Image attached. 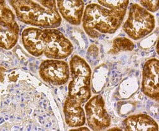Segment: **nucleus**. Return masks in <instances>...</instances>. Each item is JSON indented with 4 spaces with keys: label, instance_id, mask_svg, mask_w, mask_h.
Wrapping results in <instances>:
<instances>
[{
    "label": "nucleus",
    "instance_id": "423d86ee",
    "mask_svg": "<svg viewBox=\"0 0 159 131\" xmlns=\"http://www.w3.org/2000/svg\"><path fill=\"white\" fill-rule=\"evenodd\" d=\"M85 110L87 124L92 130H103L110 127L111 117L105 108L101 95L90 97L85 104Z\"/></svg>",
    "mask_w": 159,
    "mask_h": 131
},
{
    "label": "nucleus",
    "instance_id": "f03ea898",
    "mask_svg": "<svg viewBox=\"0 0 159 131\" xmlns=\"http://www.w3.org/2000/svg\"><path fill=\"white\" fill-rule=\"evenodd\" d=\"M24 48L31 55L39 57L63 60L71 55L72 43L61 32L56 29L28 28L22 33Z\"/></svg>",
    "mask_w": 159,
    "mask_h": 131
},
{
    "label": "nucleus",
    "instance_id": "1a4fd4ad",
    "mask_svg": "<svg viewBox=\"0 0 159 131\" xmlns=\"http://www.w3.org/2000/svg\"><path fill=\"white\" fill-rule=\"evenodd\" d=\"M159 63L156 58L148 60L144 65L143 69L142 91L145 95L158 101Z\"/></svg>",
    "mask_w": 159,
    "mask_h": 131
},
{
    "label": "nucleus",
    "instance_id": "39448f33",
    "mask_svg": "<svg viewBox=\"0 0 159 131\" xmlns=\"http://www.w3.org/2000/svg\"><path fill=\"white\" fill-rule=\"evenodd\" d=\"M155 27L154 16L138 4H131L129 16L123 26L125 33L137 41L152 33Z\"/></svg>",
    "mask_w": 159,
    "mask_h": 131
},
{
    "label": "nucleus",
    "instance_id": "7ed1b4c3",
    "mask_svg": "<svg viewBox=\"0 0 159 131\" xmlns=\"http://www.w3.org/2000/svg\"><path fill=\"white\" fill-rule=\"evenodd\" d=\"M18 19L24 24L45 29H55L62 19L56 1H10Z\"/></svg>",
    "mask_w": 159,
    "mask_h": 131
},
{
    "label": "nucleus",
    "instance_id": "ddd939ff",
    "mask_svg": "<svg viewBox=\"0 0 159 131\" xmlns=\"http://www.w3.org/2000/svg\"><path fill=\"white\" fill-rule=\"evenodd\" d=\"M134 48V44L125 37H118L114 39L111 49L108 53L115 55L122 51H131Z\"/></svg>",
    "mask_w": 159,
    "mask_h": 131
},
{
    "label": "nucleus",
    "instance_id": "9d476101",
    "mask_svg": "<svg viewBox=\"0 0 159 131\" xmlns=\"http://www.w3.org/2000/svg\"><path fill=\"white\" fill-rule=\"evenodd\" d=\"M57 7L63 18L73 25L82 22L84 11L82 1H57Z\"/></svg>",
    "mask_w": 159,
    "mask_h": 131
},
{
    "label": "nucleus",
    "instance_id": "f8f14e48",
    "mask_svg": "<svg viewBox=\"0 0 159 131\" xmlns=\"http://www.w3.org/2000/svg\"><path fill=\"white\" fill-rule=\"evenodd\" d=\"M123 126L127 131H157V123L151 116L145 114L131 115L124 120Z\"/></svg>",
    "mask_w": 159,
    "mask_h": 131
},
{
    "label": "nucleus",
    "instance_id": "20e7f679",
    "mask_svg": "<svg viewBox=\"0 0 159 131\" xmlns=\"http://www.w3.org/2000/svg\"><path fill=\"white\" fill-rule=\"evenodd\" d=\"M71 80L68 85L70 99L82 104L91 97V69L89 64L80 56L75 55L70 62Z\"/></svg>",
    "mask_w": 159,
    "mask_h": 131
},
{
    "label": "nucleus",
    "instance_id": "f257e3e1",
    "mask_svg": "<svg viewBox=\"0 0 159 131\" xmlns=\"http://www.w3.org/2000/svg\"><path fill=\"white\" fill-rule=\"evenodd\" d=\"M87 5L83 16V28L92 38L112 34L122 23L129 1H99Z\"/></svg>",
    "mask_w": 159,
    "mask_h": 131
},
{
    "label": "nucleus",
    "instance_id": "2eb2a0df",
    "mask_svg": "<svg viewBox=\"0 0 159 131\" xmlns=\"http://www.w3.org/2000/svg\"><path fill=\"white\" fill-rule=\"evenodd\" d=\"M89 130V129L87 127H80V128L75 129H71V130Z\"/></svg>",
    "mask_w": 159,
    "mask_h": 131
},
{
    "label": "nucleus",
    "instance_id": "4468645a",
    "mask_svg": "<svg viewBox=\"0 0 159 131\" xmlns=\"http://www.w3.org/2000/svg\"><path fill=\"white\" fill-rule=\"evenodd\" d=\"M141 5L148 12H155L158 10V1H140Z\"/></svg>",
    "mask_w": 159,
    "mask_h": 131
},
{
    "label": "nucleus",
    "instance_id": "6e6552de",
    "mask_svg": "<svg viewBox=\"0 0 159 131\" xmlns=\"http://www.w3.org/2000/svg\"><path fill=\"white\" fill-rule=\"evenodd\" d=\"M39 74L45 83L54 86H62L69 80L70 68L66 61L50 59L40 64Z\"/></svg>",
    "mask_w": 159,
    "mask_h": 131
},
{
    "label": "nucleus",
    "instance_id": "9b49d317",
    "mask_svg": "<svg viewBox=\"0 0 159 131\" xmlns=\"http://www.w3.org/2000/svg\"><path fill=\"white\" fill-rule=\"evenodd\" d=\"M80 103L67 97L64 102L63 111L65 122L71 127L83 126L86 122V116L84 109Z\"/></svg>",
    "mask_w": 159,
    "mask_h": 131
},
{
    "label": "nucleus",
    "instance_id": "0eeeda50",
    "mask_svg": "<svg viewBox=\"0 0 159 131\" xmlns=\"http://www.w3.org/2000/svg\"><path fill=\"white\" fill-rule=\"evenodd\" d=\"M0 9V46L4 49L9 50L14 47L17 42L19 27L16 21L14 13L5 6V2H1Z\"/></svg>",
    "mask_w": 159,
    "mask_h": 131
},
{
    "label": "nucleus",
    "instance_id": "dca6fc26",
    "mask_svg": "<svg viewBox=\"0 0 159 131\" xmlns=\"http://www.w3.org/2000/svg\"><path fill=\"white\" fill-rule=\"evenodd\" d=\"M121 130V129H118V128H114V129H108V130Z\"/></svg>",
    "mask_w": 159,
    "mask_h": 131
}]
</instances>
